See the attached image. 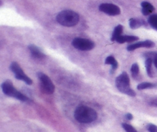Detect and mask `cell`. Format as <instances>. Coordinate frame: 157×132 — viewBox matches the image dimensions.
Returning <instances> with one entry per match:
<instances>
[{"mask_svg":"<svg viewBox=\"0 0 157 132\" xmlns=\"http://www.w3.org/2000/svg\"><path fill=\"white\" fill-rule=\"evenodd\" d=\"M75 119L80 123L88 124L94 121L98 118V114L93 108L87 106H79L74 114Z\"/></svg>","mask_w":157,"mask_h":132,"instance_id":"6da1fadb","label":"cell"},{"mask_svg":"<svg viewBox=\"0 0 157 132\" xmlns=\"http://www.w3.org/2000/svg\"><path fill=\"white\" fill-rule=\"evenodd\" d=\"M56 20L60 25L65 27L76 25L79 21V15L77 12L71 10H64L58 14Z\"/></svg>","mask_w":157,"mask_h":132,"instance_id":"7a4b0ae2","label":"cell"},{"mask_svg":"<svg viewBox=\"0 0 157 132\" xmlns=\"http://www.w3.org/2000/svg\"><path fill=\"white\" fill-rule=\"evenodd\" d=\"M116 86L118 90L122 93L132 97H134L136 95L134 91L130 88V78L127 72H123L117 78Z\"/></svg>","mask_w":157,"mask_h":132,"instance_id":"3957f363","label":"cell"},{"mask_svg":"<svg viewBox=\"0 0 157 132\" xmlns=\"http://www.w3.org/2000/svg\"><path fill=\"white\" fill-rule=\"evenodd\" d=\"M1 87L3 93L7 95V96L15 98L21 101H28L29 100L28 97H26L25 95H23L22 93H21L18 91H17L15 87H14L13 84L10 81H9V80L4 81L2 84Z\"/></svg>","mask_w":157,"mask_h":132,"instance_id":"277c9868","label":"cell"},{"mask_svg":"<svg viewBox=\"0 0 157 132\" xmlns=\"http://www.w3.org/2000/svg\"><path fill=\"white\" fill-rule=\"evenodd\" d=\"M37 76L39 79L40 86H41L42 91L46 94H48V95L53 94L55 91V85L51 78L42 72H38L37 74Z\"/></svg>","mask_w":157,"mask_h":132,"instance_id":"5b68a950","label":"cell"},{"mask_svg":"<svg viewBox=\"0 0 157 132\" xmlns=\"http://www.w3.org/2000/svg\"><path fill=\"white\" fill-rule=\"evenodd\" d=\"M10 70L15 74V77L16 79L23 81L24 82H25L26 84H29V85H31V84H32V80L30 78H29V77L25 74V72H23L21 66H20L17 62L14 61V62H12V64H11Z\"/></svg>","mask_w":157,"mask_h":132,"instance_id":"8992f818","label":"cell"},{"mask_svg":"<svg viewBox=\"0 0 157 132\" xmlns=\"http://www.w3.org/2000/svg\"><path fill=\"white\" fill-rule=\"evenodd\" d=\"M72 45L81 51H90L94 48L95 44L91 40L83 38H75L72 41Z\"/></svg>","mask_w":157,"mask_h":132,"instance_id":"52a82bcc","label":"cell"},{"mask_svg":"<svg viewBox=\"0 0 157 132\" xmlns=\"http://www.w3.org/2000/svg\"><path fill=\"white\" fill-rule=\"evenodd\" d=\"M99 10L109 15H118L121 14V9L116 5L111 3H103L100 5Z\"/></svg>","mask_w":157,"mask_h":132,"instance_id":"ba28073f","label":"cell"},{"mask_svg":"<svg viewBox=\"0 0 157 132\" xmlns=\"http://www.w3.org/2000/svg\"><path fill=\"white\" fill-rule=\"evenodd\" d=\"M155 46V43L153 41H150V40H146L144 41H140V42L134 43V44H131L130 45L127 46V50L128 51H134L136 49H140V48H153Z\"/></svg>","mask_w":157,"mask_h":132,"instance_id":"9c48e42d","label":"cell"},{"mask_svg":"<svg viewBox=\"0 0 157 132\" xmlns=\"http://www.w3.org/2000/svg\"><path fill=\"white\" fill-rule=\"evenodd\" d=\"M29 49L32 56L35 59L41 60L45 58V55L37 46L34 45H31L29 46Z\"/></svg>","mask_w":157,"mask_h":132,"instance_id":"30bf717a","label":"cell"},{"mask_svg":"<svg viewBox=\"0 0 157 132\" xmlns=\"http://www.w3.org/2000/svg\"><path fill=\"white\" fill-rule=\"evenodd\" d=\"M138 39H139V38L137 36H133V35H121V36L117 38L116 41L118 43H121V44H123V43L125 42H133V41H136Z\"/></svg>","mask_w":157,"mask_h":132,"instance_id":"8fae6325","label":"cell"},{"mask_svg":"<svg viewBox=\"0 0 157 132\" xmlns=\"http://www.w3.org/2000/svg\"><path fill=\"white\" fill-rule=\"evenodd\" d=\"M141 6H142V13L144 15H149L155 10V8L153 7V5L148 2H143L141 3Z\"/></svg>","mask_w":157,"mask_h":132,"instance_id":"7c38bea8","label":"cell"},{"mask_svg":"<svg viewBox=\"0 0 157 132\" xmlns=\"http://www.w3.org/2000/svg\"><path fill=\"white\" fill-rule=\"evenodd\" d=\"M130 26L131 29H136L140 28L142 25H145L146 22L143 19H137V18H130Z\"/></svg>","mask_w":157,"mask_h":132,"instance_id":"4fadbf2b","label":"cell"},{"mask_svg":"<svg viewBox=\"0 0 157 132\" xmlns=\"http://www.w3.org/2000/svg\"><path fill=\"white\" fill-rule=\"evenodd\" d=\"M153 59L150 57H147V60H146L145 65H146V69H147V72L148 74V75L150 77L153 76V69H152V65H153Z\"/></svg>","mask_w":157,"mask_h":132,"instance_id":"5bb4252c","label":"cell"},{"mask_svg":"<svg viewBox=\"0 0 157 132\" xmlns=\"http://www.w3.org/2000/svg\"><path fill=\"white\" fill-rule=\"evenodd\" d=\"M105 64H110L112 66V70L115 71L118 67V63L117 61L115 59V58L112 55L107 57L105 60Z\"/></svg>","mask_w":157,"mask_h":132,"instance_id":"9a60e30c","label":"cell"},{"mask_svg":"<svg viewBox=\"0 0 157 132\" xmlns=\"http://www.w3.org/2000/svg\"><path fill=\"white\" fill-rule=\"evenodd\" d=\"M123 32V26L121 25H118L116 28L114 29L113 32V35H112V38L111 40L112 41H116L117 38L118 37H120L121 35Z\"/></svg>","mask_w":157,"mask_h":132,"instance_id":"2e32d148","label":"cell"},{"mask_svg":"<svg viewBox=\"0 0 157 132\" xmlns=\"http://www.w3.org/2000/svg\"><path fill=\"white\" fill-rule=\"evenodd\" d=\"M154 86L155 84H153V83L143 82V83H140V84H138L137 89L138 90H144V89L153 88V87H154Z\"/></svg>","mask_w":157,"mask_h":132,"instance_id":"e0dca14e","label":"cell"},{"mask_svg":"<svg viewBox=\"0 0 157 132\" xmlns=\"http://www.w3.org/2000/svg\"><path fill=\"white\" fill-rule=\"evenodd\" d=\"M148 22L152 28L157 30V15H150L148 19Z\"/></svg>","mask_w":157,"mask_h":132,"instance_id":"ac0fdd59","label":"cell"},{"mask_svg":"<svg viewBox=\"0 0 157 132\" xmlns=\"http://www.w3.org/2000/svg\"><path fill=\"white\" fill-rule=\"evenodd\" d=\"M122 127H124V129L127 132H138L137 130H136V129L133 127V126L130 125V124H129L124 123V124H122Z\"/></svg>","mask_w":157,"mask_h":132,"instance_id":"d6986e66","label":"cell"},{"mask_svg":"<svg viewBox=\"0 0 157 132\" xmlns=\"http://www.w3.org/2000/svg\"><path fill=\"white\" fill-rule=\"evenodd\" d=\"M139 72H140L139 65H138L136 63L133 64V65H132L131 67V73L133 74V76H136V75H138Z\"/></svg>","mask_w":157,"mask_h":132,"instance_id":"ffe728a7","label":"cell"},{"mask_svg":"<svg viewBox=\"0 0 157 132\" xmlns=\"http://www.w3.org/2000/svg\"><path fill=\"white\" fill-rule=\"evenodd\" d=\"M147 130L150 132H157V126L153 124H148L147 125Z\"/></svg>","mask_w":157,"mask_h":132,"instance_id":"44dd1931","label":"cell"},{"mask_svg":"<svg viewBox=\"0 0 157 132\" xmlns=\"http://www.w3.org/2000/svg\"><path fill=\"white\" fill-rule=\"evenodd\" d=\"M151 55V56H148L150 58H153V63H154L155 66H156L157 69V53H150Z\"/></svg>","mask_w":157,"mask_h":132,"instance_id":"7402d4cb","label":"cell"},{"mask_svg":"<svg viewBox=\"0 0 157 132\" xmlns=\"http://www.w3.org/2000/svg\"><path fill=\"white\" fill-rule=\"evenodd\" d=\"M150 104L152 106H155V107H157V98L156 99H153L150 102Z\"/></svg>","mask_w":157,"mask_h":132,"instance_id":"603a6c76","label":"cell"},{"mask_svg":"<svg viewBox=\"0 0 157 132\" xmlns=\"http://www.w3.org/2000/svg\"><path fill=\"white\" fill-rule=\"evenodd\" d=\"M126 118H127V119H128V120H132L133 119V115H132L131 114H127V115H126Z\"/></svg>","mask_w":157,"mask_h":132,"instance_id":"cb8c5ba5","label":"cell"}]
</instances>
